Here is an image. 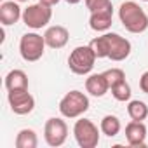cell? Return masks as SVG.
Wrapping results in <instances>:
<instances>
[{
    "label": "cell",
    "mask_w": 148,
    "mask_h": 148,
    "mask_svg": "<svg viewBox=\"0 0 148 148\" xmlns=\"http://www.w3.org/2000/svg\"><path fill=\"white\" fill-rule=\"evenodd\" d=\"M5 89L7 91L28 89V75L23 70H11L5 75Z\"/></svg>",
    "instance_id": "obj_15"
},
{
    "label": "cell",
    "mask_w": 148,
    "mask_h": 148,
    "mask_svg": "<svg viewBox=\"0 0 148 148\" xmlns=\"http://www.w3.org/2000/svg\"><path fill=\"white\" fill-rule=\"evenodd\" d=\"M99 132L98 125L89 119H79L73 125V136L80 148H96L99 143Z\"/></svg>",
    "instance_id": "obj_6"
},
{
    "label": "cell",
    "mask_w": 148,
    "mask_h": 148,
    "mask_svg": "<svg viewBox=\"0 0 148 148\" xmlns=\"http://www.w3.org/2000/svg\"><path fill=\"white\" fill-rule=\"evenodd\" d=\"M89 45L92 47L98 59L108 58V59H112L115 63L127 59L131 51H132V45L125 37H122L119 33H112V32H106L101 37L92 38Z\"/></svg>",
    "instance_id": "obj_1"
},
{
    "label": "cell",
    "mask_w": 148,
    "mask_h": 148,
    "mask_svg": "<svg viewBox=\"0 0 148 148\" xmlns=\"http://www.w3.org/2000/svg\"><path fill=\"white\" fill-rule=\"evenodd\" d=\"M38 138L33 129H21L16 136V148H37Z\"/></svg>",
    "instance_id": "obj_18"
},
{
    "label": "cell",
    "mask_w": 148,
    "mask_h": 148,
    "mask_svg": "<svg viewBox=\"0 0 148 148\" xmlns=\"http://www.w3.org/2000/svg\"><path fill=\"white\" fill-rule=\"evenodd\" d=\"M19 19H23V11L18 2L9 0V2H2L0 5V23L4 26H12Z\"/></svg>",
    "instance_id": "obj_11"
},
{
    "label": "cell",
    "mask_w": 148,
    "mask_h": 148,
    "mask_svg": "<svg viewBox=\"0 0 148 148\" xmlns=\"http://www.w3.org/2000/svg\"><path fill=\"white\" fill-rule=\"evenodd\" d=\"M99 129L105 136L108 138H115L120 129H122V124H120V119L117 115H105L101 119V124H99Z\"/></svg>",
    "instance_id": "obj_16"
},
{
    "label": "cell",
    "mask_w": 148,
    "mask_h": 148,
    "mask_svg": "<svg viewBox=\"0 0 148 148\" xmlns=\"http://www.w3.org/2000/svg\"><path fill=\"white\" fill-rule=\"evenodd\" d=\"M44 38H45V44L47 47L51 49H63L68 40H70V32L61 26V25H54V26H49L44 33Z\"/></svg>",
    "instance_id": "obj_10"
},
{
    "label": "cell",
    "mask_w": 148,
    "mask_h": 148,
    "mask_svg": "<svg viewBox=\"0 0 148 148\" xmlns=\"http://www.w3.org/2000/svg\"><path fill=\"white\" fill-rule=\"evenodd\" d=\"M86 91L94 98H103L110 91V86L103 73H92L86 79Z\"/></svg>",
    "instance_id": "obj_14"
},
{
    "label": "cell",
    "mask_w": 148,
    "mask_h": 148,
    "mask_svg": "<svg viewBox=\"0 0 148 148\" xmlns=\"http://www.w3.org/2000/svg\"><path fill=\"white\" fill-rule=\"evenodd\" d=\"M86 7L89 9V12H96V11H103V9H113L112 0H86Z\"/></svg>",
    "instance_id": "obj_21"
},
{
    "label": "cell",
    "mask_w": 148,
    "mask_h": 148,
    "mask_svg": "<svg viewBox=\"0 0 148 148\" xmlns=\"http://www.w3.org/2000/svg\"><path fill=\"white\" fill-rule=\"evenodd\" d=\"M113 23V9H103L91 12L89 18V26L94 32H108Z\"/></svg>",
    "instance_id": "obj_13"
},
{
    "label": "cell",
    "mask_w": 148,
    "mask_h": 148,
    "mask_svg": "<svg viewBox=\"0 0 148 148\" xmlns=\"http://www.w3.org/2000/svg\"><path fill=\"white\" fill-rule=\"evenodd\" d=\"M52 19V9L42 2L32 4L23 11V23L32 30H40L47 26Z\"/></svg>",
    "instance_id": "obj_7"
},
{
    "label": "cell",
    "mask_w": 148,
    "mask_h": 148,
    "mask_svg": "<svg viewBox=\"0 0 148 148\" xmlns=\"http://www.w3.org/2000/svg\"><path fill=\"white\" fill-rule=\"evenodd\" d=\"M139 89H141L145 94H148V70L143 71L141 77H139Z\"/></svg>",
    "instance_id": "obj_22"
},
{
    "label": "cell",
    "mask_w": 148,
    "mask_h": 148,
    "mask_svg": "<svg viewBox=\"0 0 148 148\" xmlns=\"http://www.w3.org/2000/svg\"><path fill=\"white\" fill-rule=\"evenodd\" d=\"M119 19L129 33H143L148 30V16L138 2H122L119 7Z\"/></svg>",
    "instance_id": "obj_2"
},
{
    "label": "cell",
    "mask_w": 148,
    "mask_h": 148,
    "mask_svg": "<svg viewBox=\"0 0 148 148\" xmlns=\"http://www.w3.org/2000/svg\"><path fill=\"white\" fill-rule=\"evenodd\" d=\"M89 106L91 103L87 94L80 91H70L59 101V113L64 119H80L89 110Z\"/></svg>",
    "instance_id": "obj_3"
},
{
    "label": "cell",
    "mask_w": 148,
    "mask_h": 148,
    "mask_svg": "<svg viewBox=\"0 0 148 148\" xmlns=\"http://www.w3.org/2000/svg\"><path fill=\"white\" fill-rule=\"evenodd\" d=\"M110 91H112V96H113L117 101H120V103L131 101L132 91H131V86L127 84V80H125V79H124V80H120V82H117V84H113V86L110 87Z\"/></svg>",
    "instance_id": "obj_19"
},
{
    "label": "cell",
    "mask_w": 148,
    "mask_h": 148,
    "mask_svg": "<svg viewBox=\"0 0 148 148\" xmlns=\"http://www.w3.org/2000/svg\"><path fill=\"white\" fill-rule=\"evenodd\" d=\"M146 125L138 120H131L125 125V139L131 146H145L146 143Z\"/></svg>",
    "instance_id": "obj_12"
},
{
    "label": "cell",
    "mask_w": 148,
    "mask_h": 148,
    "mask_svg": "<svg viewBox=\"0 0 148 148\" xmlns=\"http://www.w3.org/2000/svg\"><path fill=\"white\" fill-rule=\"evenodd\" d=\"M7 101H9L11 110H12L16 115H28V113H32L33 108H35V98L28 92V89L9 91Z\"/></svg>",
    "instance_id": "obj_9"
},
{
    "label": "cell",
    "mask_w": 148,
    "mask_h": 148,
    "mask_svg": "<svg viewBox=\"0 0 148 148\" xmlns=\"http://www.w3.org/2000/svg\"><path fill=\"white\" fill-rule=\"evenodd\" d=\"M45 38L44 35H38L35 32H30V33H25L19 40V54L25 61L28 63H35L38 61L44 52H45Z\"/></svg>",
    "instance_id": "obj_5"
},
{
    "label": "cell",
    "mask_w": 148,
    "mask_h": 148,
    "mask_svg": "<svg viewBox=\"0 0 148 148\" xmlns=\"http://www.w3.org/2000/svg\"><path fill=\"white\" fill-rule=\"evenodd\" d=\"M127 113H129L131 120L143 122L148 117V105L145 101H139V99H131L127 105Z\"/></svg>",
    "instance_id": "obj_17"
},
{
    "label": "cell",
    "mask_w": 148,
    "mask_h": 148,
    "mask_svg": "<svg viewBox=\"0 0 148 148\" xmlns=\"http://www.w3.org/2000/svg\"><path fill=\"white\" fill-rule=\"evenodd\" d=\"M68 138V125L59 117H51L44 125V139L49 146H61Z\"/></svg>",
    "instance_id": "obj_8"
},
{
    "label": "cell",
    "mask_w": 148,
    "mask_h": 148,
    "mask_svg": "<svg viewBox=\"0 0 148 148\" xmlns=\"http://www.w3.org/2000/svg\"><path fill=\"white\" fill-rule=\"evenodd\" d=\"M38 2H42V4H45L49 7H54L56 4H59V0H38Z\"/></svg>",
    "instance_id": "obj_23"
},
{
    "label": "cell",
    "mask_w": 148,
    "mask_h": 148,
    "mask_svg": "<svg viewBox=\"0 0 148 148\" xmlns=\"http://www.w3.org/2000/svg\"><path fill=\"white\" fill-rule=\"evenodd\" d=\"M139 2H148V0H139Z\"/></svg>",
    "instance_id": "obj_26"
},
{
    "label": "cell",
    "mask_w": 148,
    "mask_h": 148,
    "mask_svg": "<svg viewBox=\"0 0 148 148\" xmlns=\"http://www.w3.org/2000/svg\"><path fill=\"white\" fill-rule=\"evenodd\" d=\"M103 75H105V79H106V82H108L110 87L113 84H117V82H120V80L125 79V73H124L122 68H110V70L103 71Z\"/></svg>",
    "instance_id": "obj_20"
},
{
    "label": "cell",
    "mask_w": 148,
    "mask_h": 148,
    "mask_svg": "<svg viewBox=\"0 0 148 148\" xmlns=\"http://www.w3.org/2000/svg\"><path fill=\"white\" fill-rule=\"evenodd\" d=\"M16 2H28V0H16Z\"/></svg>",
    "instance_id": "obj_25"
},
{
    "label": "cell",
    "mask_w": 148,
    "mask_h": 148,
    "mask_svg": "<svg viewBox=\"0 0 148 148\" xmlns=\"http://www.w3.org/2000/svg\"><path fill=\"white\" fill-rule=\"evenodd\" d=\"M96 54L91 45H79L68 56V68L75 75H89L96 63Z\"/></svg>",
    "instance_id": "obj_4"
},
{
    "label": "cell",
    "mask_w": 148,
    "mask_h": 148,
    "mask_svg": "<svg viewBox=\"0 0 148 148\" xmlns=\"http://www.w3.org/2000/svg\"><path fill=\"white\" fill-rule=\"evenodd\" d=\"M66 4H70V5H75V4H79V2H82V0H64Z\"/></svg>",
    "instance_id": "obj_24"
}]
</instances>
